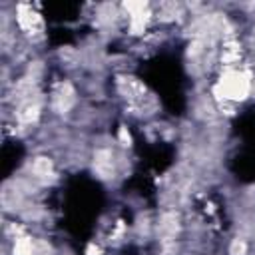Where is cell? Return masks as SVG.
Returning a JSON list of instances; mask_svg holds the SVG:
<instances>
[{"label": "cell", "instance_id": "6da1fadb", "mask_svg": "<svg viewBox=\"0 0 255 255\" xmlns=\"http://www.w3.org/2000/svg\"><path fill=\"white\" fill-rule=\"evenodd\" d=\"M249 88H251L249 78L243 72H229L219 80L215 92L223 100H243L247 98Z\"/></svg>", "mask_w": 255, "mask_h": 255}, {"label": "cell", "instance_id": "7a4b0ae2", "mask_svg": "<svg viewBox=\"0 0 255 255\" xmlns=\"http://www.w3.org/2000/svg\"><path fill=\"white\" fill-rule=\"evenodd\" d=\"M14 255H32V243L28 239H18L14 245Z\"/></svg>", "mask_w": 255, "mask_h": 255}]
</instances>
